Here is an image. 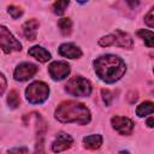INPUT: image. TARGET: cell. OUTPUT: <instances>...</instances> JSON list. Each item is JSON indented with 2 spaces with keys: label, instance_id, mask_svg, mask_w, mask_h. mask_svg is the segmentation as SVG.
Instances as JSON below:
<instances>
[{
  "label": "cell",
  "instance_id": "6da1fadb",
  "mask_svg": "<svg viewBox=\"0 0 154 154\" xmlns=\"http://www.w3.org/2000/svg\"><path fill=\"white\" fill-rule=\"evenodd\" d=\"M94 70L101 81L106 83H114L123 77L126 71V66L119 57L105 54L94 60Z\"/></svg>",
  "mask_w": 154,
  "mask_h": 154
},
{
  "label": "cell",
  "instance_id": "7a4b0ae2",
  "mask_svg": "<svg viewBox=\"0 0 154 154\" xmlns=\"http://www.w3.org/2000/svg\"><path fill=\"white\" fill-rule=\"evenodd\" d=\"M55 119L61 123H75L79 125L88 124L90 122L89 109L81 102L77 101H64L61 102L55 112Z\"/></svg>",
  "mask_w": 154,
  "mask_h": 154
},
{
  "label": "cell",
  "instance_id": "3957f363",
  "mask_svg": "<svg viewBox=\"0 0 154 154\" xmlns=\"http://www.w3.org/2000/svg\"><path fill=\"white\" fill-rule=\"evenodd\" d=\"M49 95V88L45 82L36 81L29 84L25 89V97L31 105H40L43 103Z\"/></svg>",
  "mask_w": 154,
  "mask_h": 154
},
{
  "label": "cell",
  "instance_id": "277c9868",
  "mask_svg": "<svg viewBox=\"0 0 154 154\" xmlns=\"http://www.w3.org/2000/svg\"><path fill=\"white\" fill-rule=\"evenodd\" d=\"M99 45L102 47L116 46V47H122V48H131L134 42L129 34L122 30H116L114 32L101 37L99 40Z\"/></svg>",
  "mask_w": 154,
  "mask_h": 154
},
{
  "label": "cell",
  "instance_id": "5b68a950",
  "mask_svg": "<svg viewBox=\"0 0 154 154\" xmlns=\"http://www.w3.org/2000/svg\"><path fill=\"white\" fill-rule=\"evenodd\" d=\"M65 90L67 94L77 97H83V96H89L91 93V84L88 79L81 77V76H75L65 85Z\"/></svg>",
  "mask_w": 154,
  "mask_h": 154
},
{
  "label": "cell",
  "instance_id": "8992f818",
  "mask_svg": "<svg viewBox=\"0 0 154 154\" xmlns=\"http://www.w3.org/2000/svg\"><path fill=\"white\" fill-rule=\"evenodd\" d=\"M0 49L5 53L18 52L22 49L20 42L4 25H0Z\"/></svg>",
  "mask_w": 154,
  "mask_h": 154
},
{
  "label": "cell",
  "instance_id": "52a82bcc",
  "mask_svg": "<svg viewBox=\"0 0 154 154\" xmlns=\"http://www.w3.org/2000/svg\"><path fill=\"white\" fill-rule=\"evenodd\" d=\"M48 73L52 79L61 81L70 75V66L65 61H53L48 66Z\"/></svg>",
  "mask_w": 154,
  "mask_h": 154
},
{
  "label": "cell",
  "instance_id": "ba28073f",
  "mask_svg": "<svg viewBox=\"0 0 154 154\" xmlns=\"http://www.w3.org/2000/svg\"><path fill=\"white\" fill-rule=\"evenodd\" d=\"M36 72H37L36 65H34L31 63H20L13 72V77L16 81L24 82V81L30 79Z\"/></svg>",
  "mask_w": 154,
  "mask_h": 154
},
{
  "label": "cell",
  "instance_id": "9c48e42d",
  "mask_svg": "<svg viewBox=\"0 0 154 154\" xmlns=\"http://www.w3.org/2000/svg\"><path fill=\"white\" fill-rule=\"evenodd\" d=\"M111 124H112V128L116 131H118L120 135H130L132 132V129H134L132 120L126 118V117L114 116L111 119Z\"/></svg>",
  "mask_w": 154,
  "mask_h": 154
},
{
  "label": "cell",
  "instance_id": "30bf717a",
  "mask_svg": "<svg viewBox=\"0 0 154 154\" xmlns=\"http://www.w3.org/2000/svg\"><path fill=\"white\" fill-rule=\"evenodd\" d=\"M72 142H73V140H72V137H71L70 135L61 132V134H59V135L57 136L55 141L53 142L52 149H53V152H55V153H57V152L66 150V149H69V148L71 147Z\"/></svg>",
  "mask_w": 154,
  "mask_h": 154
},
{
  "label": "cell",
  "instance_id": "8fae6325",
  "mask_svg": "<svg viewBox=\"0 0 154 154\" xmlns=\"http://www.w3.org/2000/svg\"><path fill=\"white\" fill-rule=\"evenodd\" d=\"M59 54L64 58H70V59H77L82 57V51L73 43H63L59 49Z\"/></svg>",
  "mask_w": 154,
  "mask_h": 154
},
{
  "label": "cell",
  "instance_id": "7c38bea8",
  "mask_svg": "<svg viewBox=\"0 0 154 154\" xmlns=\"http://www.w3.org/2000/svg\"><path fill=\"white\" fill-rule=\"evenodd\" d=\"M38 25H40L38 20H36V19H34V18H32V19H29V20H26V22L23 24V26H22L24 36H25L28 40H30V41L36 40Z\"/></svg>",
  "mask_w": 154,
  "mask_h": 154
},
{
  "label": "cell",
  "instance_id": "4fadbf2b",
  "mask_svg": "<svg viewBox=\"0 0 154 154\" xmlns=\"http://www.w3.org/2000/svg\"><path fill=\"white\" fill-rule=\"evenodd\" d=\"M28 54L34 57L40 63H46V61H48L51 59V53L47 49H45L43 47H41V46H34V47L29 48Z\"/></svg>",
  "mask_w": 154,
  "mask_h": 154
},
{
  "label": "cell",
  "instance_id": "5bb4252c",
  "mask_svg": "<svg viewBox=\"0 0 154 154\" xmlns=\"http://www.w3.org/2000/svg\"><path fill=\"white\" fill-rule=\"evenodd\" d=\"M83 143L88 149L95 150L97 148H100V146L102 144V137L101 135H90V136H85L83 138Z\"/></svg>",
  "mask_w": 154,
  "mask_h": 154
},
{
  "label": "cell",
  "instance_id": "9a60e30c",
  "mask_svg": "<svg viewBox=\"0 0 154 154\" xmlns=\"http://www.w3.org/2000/svg\"><path fill=\"white\" fill-rule=\"evenodd\" d=\"M153 111H154L153 102H152V101H144V102H142V103L136 108V114H137L138 117H144V116L152 114Z\"/></svg>",
  "mask_w": 154,
  "mask_h": 154
},
{
  "label": "cell",
  "instance_id": "2e32d148",
  "mask_svg": "<svg viewBox=\"0 0 154 154\" xmlns=\"http://www.w3.org/2000/svg\"><path fill=\"white\" fill-rule=\"evenodd\" d=\"M58 28L64 36H67L72 31V22L70 18H61L58 22Z\"/></svg>",
  "mask_w": 154,
  "mask_h": 154
},
{
  "label": "cell",
  "instance_id": "e0dca14e",
  "mask_svg": "<svg viewBox=\"0 0 154 154\" xmlns=\"http://www.w3.org/2000/svg\"><path fill=\"white\" fill-rule=\"evenodd\" d=\"M137 35L144 41V43L148 47H153L154 46V35L152 30H146V29H141L137 31Z\"/></svg>",
  "mask_w": 154,
  "mask_h": 154
},
{
  "label": "cell",
  "instance_id": "ac0fdd59",
  "mask_svg": "<svg viewBox=\"0 0 154 154\" xmlns=\"http://www.w3.org/2000/svg\"><path fill=\"white\" fill-rule=\"evenodd\" d=\"M70 4V0H57L54 4H53V12L55 13V14H58V16H61L64 12H65V10H66V7H67V5Z\"/></svg>",
  "mask_w": 154,
  "mask_h": 154
},
{
  "label": "cell",
  "instance_id": "d6986e66",
  "mask_svg": "<svg viewBox=\"0 0 154 154\" xmlns=\"http://www.w3.org/2000/svg\"><path fill=\"white\" fill-rule=\"evenodd\" d=\"M20 99H19V94L16 90H11L7 95V103L11 108H17L19 106Z\"/></svg>",
  "mask_w": 154,
  "mask_h": 154
},
{
  "label": "cell",
  "instance_id": "ffe728a7",
  "mask_svg": "<svg viewBox=\"0 0 154 154\" xmlns=\"http://www.w3.org/2000/svg\"><path fill=\"white\" fill-rule=\"evenodd\" d=\"M7 12L11 14V17H12L13 19H17V18H19V17L23 14V10H22L20 7H18V6H14V5L8 6V7H7Z\"/></svg>",
  "mask_w": 154,
  "mask_h": 154
},
{
  "label": "cell",
  "instance_id": "44dd1931",
  "mask_svg": "<svg viewBox=\"0 0 154 154\" xmlns=\"http://www.w3.org/2000/svg\"><path fill=\"white\" fill-rule=\"evenodd\" d=\"M101 94H102V99H103V102L106 103V106H109L111 102H112V100H113L112 93L108 89H102L101 90Z\"/></svg>",
  "mask_w": 154,
  "mask_h": 154
},
{
  "label": "cell",
  "instance_id": "7402d4cb",
  "mask_svg": "<svg viewBox=\"0 0 154 154\" xmlns=\"http://www.w3.org/2000/svg\"><path fill=\"white\" fill-rule=\"evenodd\" d=\"M144 22H146V24H147L149 28H153V26H154V20H153V8L147 13V16H146V18H144Z\"/></svg>",
  "mask_w": 154,
  "mask_h": 154
},
{
  "label": "cell",
  "instance_id": "603a6c76",
  "mask_svg": "<svg viewBox=\"0 0 154 154\" xmlns=\"http://www.w3.org/2000/svg\"><path fill=\"white\" fill-rule=\"evenodd\" d=\"M6 87H7V82H6V78H5V76H4V75L0 72V96L4 94V91H5Z\"/></svg>",
  "mask_w": 154,
  "mask_h": 154
},
{
  "label": "cell",
  "instance_id": "cb8c5ba5",
  "mask_svg": "<svg viewBox=\"0 0 154 154\" xmlns=\"http://www.w3.org/2000/svg\"><path fill=\"white\" fill-rule=\"evenodd\" d=\"M128 4H129V6L131 7V8H134V7H136L138 4H140V0H125Z\"/></svg>",
  "mask_w": 154,
  "mask_h": 154
},
{
  "label": "cell",
  "instance_id": "d4e9b609",
  "mask_svg": "<svg viewBox=\"0 0 154 154\" xmlns=\"http://www.w3.org/2000/svg\"><path fill=\"white\" fill-rule=\"evenodd\" d=\"M147 125L149 128H153V117H149V119L147 120Z\"/></svg>",
  "mask_w": 154,
  "mask_h": 154
},
{
  "label": "cell",
  "instance_id": "484cf974",
  "mask_svg": "<svg viewBox=\"0 0 154 154\" xmlns=\"http://www.w3.org/2000/svg\"><path fill=\"white\" fill-rule=\"evenodd\" d=\"M10 152H26V149H12Z\"/></svg>",
  "mask_w": 154,
  "mask_h": 154
},
{
  "label": "cell",
  "instance_id": "4316f807",
  "mask_svg": "<svg viewBox=\"0 0 154 154\" xmlns=\"http://www.w3.org/2000/svg\"><path fill=\"white\" fill-rule=\"evenodd\" d=\"M77 2H79V4H84V2H87L88 0H76Z\"/></svg>",
  "mask_w": 154,
  "mask_h": 154
}]
</instances>
